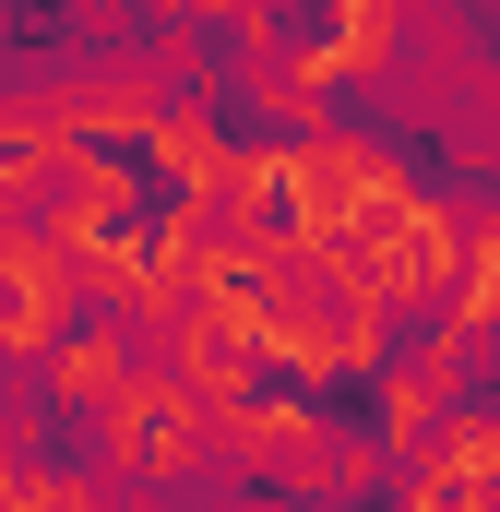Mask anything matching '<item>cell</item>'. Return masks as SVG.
<instances>
[{
	"instance_id": "6da1fadb",
	"label": "cell",
	"mask_w": 500,
	"mask_h": 512,
	"mask_svg": "<svg viewBox=\"0 0 500 512\" xmlns=\"http://www.w3.org/2000/svg\"><path fill=\"white\" fill-rule=\"evenodd\" d=\"M465 227H477V215H465L453 191H429V179H417V191H393L370 227L346 239V274L370 286L393 322H441V310H453V286H465Z\"/></svg>"
}]
</instances>
